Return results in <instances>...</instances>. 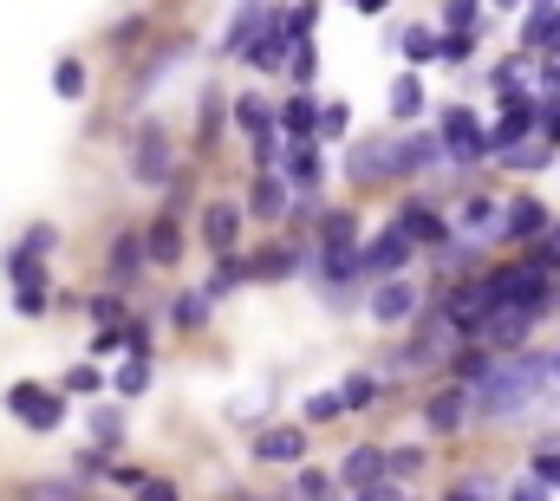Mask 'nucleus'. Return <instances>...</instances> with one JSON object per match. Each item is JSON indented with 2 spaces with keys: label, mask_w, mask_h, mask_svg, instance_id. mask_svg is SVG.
I'll use <instances>...</instances> for the list:
<instances>
[{
  "label": "nucleus",
  "mask_w": 560,
  "mask_h": 501,
  "mask_svg": "<svg viewBox=\"0 0 560 501\" xmlns=\"http://www.w3.org/2000/svg\"><path fill=\"white\" fill-rule=\"evenodd\" d=\"M92 450H112V456L125 450V410L118 404H98L92 410Z\"/></svg>",
  "instance_id": "obj_28"
},
{
  "label": "nucleus",
  "mask_w": 560,
  "mask_h": 501,
  "mask_svg": "<svg viewBox=\"0 0 560 501\" xmlns=\"http://www.w3.org/2000/svg\"><path fill=\"white\" fill-rule=\"evenodd\" d=\"M7 410H13L26 430H39V436H52V430L66 423V397H59L52 384H33V377H20V384L7 391Z\"/></svg>",
  "instance_id": "obj_4"
},
{
  "label": "nucleus",
  "mask_w": 560,
  "mask_h": 501,
  "mask_svg": "<svg viewBox=\"0 0 560 501\" xmlns=\"http://www.w3.org/2000/svg\"><path fill=\"white\" fill-rule=\"evenodd\" d=\"M98 391H105V372L98 365H72L66 372V397H98Z\"/></svg>",
  "instance_id": "obj_45"
},
{
  "label": "nucleus",
  "mask_w": 560,
  "mask_h": 501,
  "mask_svg": "<svg viewBox=\"0 0 560 501\" xmlns=\"http://www.w3.org/2000/svg\"><path fill=\"white\" fill-rule=\"evenodd\" d=\"M528 476H535L541 489H560V436L535 443V463H528Z\"/></svg>",
  "instance_id": "obj_37"
},
{
  "label": "nucleus",
  "mask_w": 560,
  "mask_h": 501,
  "mask_svg": "<svg viewBox=\"0 0 560 501\" xmlns=\"http://www.w3.org/2000/svg\"><path fill=\"white\" fill-rule=\"evenodd\" d=\"M280 176H287L293 189H319V156H313L306 143H287V163H280Z\"/></svg>",
  "instance_id": "obj_31"
},
{
  "label": "nucleus",
  "mask_w": 560,
  "mask_h": 501,
  "mask_svg": "<svg viewBox=\"0 0 560 501\" xmlns=\"http://www.w3.org/2000/svg\"><path fill=\"white\" fill-rule=\"evenodd\" d=\"M242 280H255V260H242V254H229V260H215V273H209V300H229Z\"/></svg>",
  "instance_id": "obj_32"
},
{
  "label": "nucleus",
  "mask_w": 560,
  "mask_h": 501,
  "mask_svg": "<svg viewBox=\"0 0 560 501\" xmlns=\"http://www.w3.org/2000/svg\"><path fill=\"white\" fill-rule=\"evenodd\" d=\"M293 267H300V254H293V248H275V254H255V273H261V280H268V273H293Z\"/></svg>",
  "instance_id": "obj_48"
},
{
  "label": "nucleus",
  "mask_w": 560,
  "mask_h": 501,
  "mask_svg": "<svg viewBox=\"0 0 560 501\" xmlns=\"http://www.w3.org/2000/svg\"><path fill=\"white\" fill-rule=\"evenodd\" d=\"M112 391H118V397H143V391H150V359H125V365L112 372Z\"/></svg>",
  "instance_id": "obj_38"
},
{
  "label": "nucleus",
  "mask_w": 560,
  "mask_h": 501,
  "mask_svg": "<svg viewBox=\"0 0 560 501\" xmlns=\"http://www.w3.org/2000/svg\"><path fill=\"white\" fill-rule=\"evenodd\" d=\"M85 92H92V79H85V59H59V66H52V98L79 105Z\"/></svg>",
  "instance_id": "obj_30"
},
{
  "label": "nucleus",
  "mask_w": 560,
  "mask_h": 501,
  "mask_svg": "<svg viewBox=\"0 0 560 501\" xmlns=\"http://www.w3.org/2000/svg\"><path fill=\"white\" fill-rule=\"evenodd\" d=\"M202 242L215 248V260L242 248V209L235 202H202Z\"/></svg>",
  "instance_id": "obj_16"
},
{
  "label": "nucleus",
  "mask_w": 560,
  "mask_h": 501,
  "mask_svg": "<svg viewBox=\"0 0 560 501\" xmlns=\"http://www.w3.org/2000/svg\"><path fill=\"white\" fill-rule=\"evenodd\" d=\"M346 176H352V183H378V176H392V137H385V143H359V150L346 156Z\"/></svg>",
  "instance_id": "obj_25"
},
{
  "label": "nucleus",
  "mask_w": 560,
  "mask_h": 501,
  "mask_svg": "<svg viewBox=\"0 0 560 501\" xmlns=\"http://www.w3.org/2000/svg\"><path fill=\"white\" fill-rule=\"evenodd\" d=\"M398 53L411 59V72H418V66H436V59H443V33H430V26H405V33H398Z\"/></svg>",
  "instance_id": "obj_27"
},
{
  "label": "nucleus",
  "mask_w": 560,
  "mask_h": 501,
  "mask_svg": "<svg viewBox=\"0 0 560 501\" xmlns=\"http://www.w3.org/2000/svg\"><path fill=\"white\" fill-rule=\"evenodd\" d=\"M443 501H489V496H482V489H450Z\"/></svg>",
  "instance_id": "obj_52"
},
{
  "label": "nucleus",
  "mask_w": 560,
  "mask_h": 501,
  "mask_svg": "<svg viewBox=\"0 0 560 501\" xmlns=\"http://www.w3.org/2000/svg\"><path fill=\"white\" fill-rule=\"evenodd\" d=\"M560 352H515V359H495L482 384H469V397H476V417H489V423H502V417H522L535 397H541V384L555 377Z\"/></svg>",
  "instance_id": "obj_1"
},
{
  "label": "nucleus",
  "mask_w": 560,
  "mask_h": 501,
  "mask_svg": "<svg viewBox=\"0 0 560 501\" xmlns=\"http://www.w3.org/2000/svg\"><path fill=\"white\" fill-rule=\"evenodd\" d=\"M131 176H138L143 189H163L170 176H176V137L163 125H150L138 137V150H131Z\"/></svg>",
  "instance_id": "obj_7"
},
{
  "label": "nucleus",
  "mask_w": 560,
  "mask_h": 501,
  "mask_svg": "<svg viewBox=\"0 0 560 501\" xmlns=\"http://www.w3.org/2000/svg\"><path fill=\"white\" fill-rule=\"evenodd\" d=\"M287 209H293V183H287V176H255V189H248V215H255V222H280V215H287Z\"/></svg>",
  "instance_id": "obj_19"
},
{
  "label": "nucleus",
  "mask_w": 560,
  "mask_h": 501,
  "mask_svg": "<svg viewBox=\"0 0 560 501\" xmlns=\"http://www.w3.org/2000/svg\"><path fill=\"white\" fill-rule=\"evenodd\" d=\"M548 163H555V143H548V137H535V143H522V150L502 156V170H515V176H535V170H548Z\"/></svg>",
  "instance_id": "obj_33"
},
{
  "label": "nucleus",
  "mask_w": 560,
  "mask_h": 501,
  "mask_svg": "<svg viewBox=\"0 0 560 501\" xmlns=\"http://www.w3.org/2000/svg\"><path fill=\"white\" fill-rule=\"evenodd\" d=\"M346 130H352V105L332 98V105L319 112V143H346Z\"/></svg>",
  "instance_id": "obj_41"
},
{
  "label": "nucleus",
  "mask_w": 560,
  "mask_h": 501,
  "mask_svg": "<svg viewBox=\"0 0 560 501\" xmlns=\"http://www.w3.org/2000/svg\"><path fill=\"white\" fill-rule=\"evenodd\" d=\"M7 280H13V313H20V319H39V313H46V293H52L46 260L20 254V242H13V248H7Z\"/></svg>",
  "instance_id": "obj_5"
},
{
  "label": "nucleus",
  "mask_w": 560,
  "mask_h": 501,
  "mask_svg": "<svg viewBox=\"0 0 560 501\" xmlns=\"http://www.w3.org/2000/svg\"><path fill=\"white\" fill-rule=\"evenodd\" d=\"M339 482H346V489H359V496H365V489H378V482H392V476H385V450H378V443H359V450H346V463H339Z\"/></svg>",
  "instance_id": "obj_17"
},
{
  "label": "nucleus",
  "mask_w": 560,
  "mask_h": 501,
  "mask_svg": "<svg viewBox=\"0 0 560 501\" xmlns=\"http://www.w3.org/2000/svg\"><path fill=\"white\" fill-rule=\"evenodd\" d=\"M378 391H385V377H378V372H352L346 384H339L346 410H372V404H378Z\"/></svg>",
  "instance_id": "obj_34"
},
{
  "label": "nucleus",
  "mask_w": 560,
  "mask_h": 501,
  "mask_svg": "<svg viewBox=\"0 0 560 501\" xmlns=\"http://www.w3.org/2000/svg\"><path fill=\"white\" fill-rule=\"evenodd\" d=\"M235 125H242V137H248V143H268V137H280V112L268 105V98L242 92V98H235Z\"/></svg>",
  "instance_id": "obj_20"
},
{
  "label": "nucleus",
  "mask_w": 560,
  "mask_h": 501,
  "mask_svg": "<svg viewBox=\"0 0 560 501\" xmlns=\"http://www.w3.org/2000/svg\"><path fill=\"white\" fill-rule=\"evenodd\" d=\"M268 26H275V7H242L229 20V33H222V53L229 59H255V46L268 39Z\"/></svg>",
  "instance_id": "obj_13"
},
{
  "label": "nucleus",
  "mask_w": 560,
  "mask_h": 501,
  "mask_svg": "<svg viewBox=\"0 0 560 501\" xmlns=\"http://www.w3.org/2000/svg\"><path fill=\"white\" fill-rule=\"evenodd\" d=\"M385 476H392V482L423 476V450H418V443H392V450H385Z\"/></svg>",
  "instance_id": "obj_35"
},
{
  "label": "nucleus",
  "mask_w": 560,
  "mask_h": 501,
  "mask_svg": "<svg viewBox=\"0 0 560 501\" xmlns=\"http://www.w3.org/2000/svg\"><path fill=\"white\" fill-rule=\"evenodd\" d=\"M319 112H326V105H313V92H293V98L280 105V137L313 150V143H319Z\"/></svg>",
  "instance_id": "obj_18"
},
{
  "label": "nucleus",
  "mask_w": 560,
  "mask_h": 501,
  "mask_svg": "<svg viewBox=\"0 0 560 501\" xmlns=\"http://www.w3.org/2000/svg\"><path fill=\"white\" fill-rule=\"evenodd\" d=\"M418 112H423V79H418V72H398V79H392V118H398V125H411Z\"/></svg>",
  "instance_id": "obj_29"
},
{
  "label": "nucleus",
  "mask_w": 560,
  "mask_h": 501,
  "mask_svg": "<svg viewBox=\"0 0 560 501\" xmlns=\"http://www.w3.org/2000/svg\"><path fill=\"white\" fill-rule=\"evenodd\" d=\"M26 496H33V501H92L85 489H79V482H33Z\"/></svg>",
  "instance_id": "obj_47"
},
{
  "label": "nucleus",
  "mask_w": 560,
  "mask_h": 501,
  "mask_svg": "<svg viewBox=\"0 0 560 501\" xmlns=\"http://www.w3.org/2000/svg\"><path fill=\"white\" fill-rule=\"evenodd\" d=\"M300 417H306V423H332V417H346V397H339V384H332V391H313V397L300 404Z\"/></svg>",
  "instance_id": "obj_39"
},
{
  "label": "nucleus",
  "mask_w": 560,
  "mask_h": 501,
  "mask_svg": "<svg viewBox=\"0 0 560 501\" xmlns=\"http://www.w3.org/2000/svg\"><path fill=\"white\" fill-rule=\"evenodd\" d=\"M443 26H450V39H476L482 7H476V0H450V7H443Z\"/></svg>",
  "instance_id": "obj_36"
},
{
  "label": "nucleus",
  "mask_w": 560,
  "mask_h": 501,
  "mask_svg": "<svg viewBox=\"0 0 560 501\" xmlns=\"http://www.w3.org/2000/svg\"><path fill=\"white\" fill-rule=\"evenodd\" d=\"M209 306H215V300H209V287H189V293H170V326H176V333H196V326L209 319Z\"/></svg>",
  "instance_id": "obj_26"
},
{
  "label": "nucleus",
  "mask_w": 560,
  "mask_h": 501,
  "mask_svg": "<svg viewBox=\"0 0 560 501\" xmlns=\"http://www.w3.org/2000/svg\"><path fill=\"white\" fill-rule=\"evenodd\" d=\"M502 215H509V209H495L489 196H463V209H456V235H463V242H476V235L502 229Z\"/></svg>",
  "instance_id": "obj_23"
},
{
  "label": "nucleus",
  "mask_w": 560,
  "mask_h": 501,
  "mask_svg": "<svg viewBox=\"0 0 560 501\" xmlns=\"http://www.w3.org/2000/svg\"><path fill=\"white\" fill-rule=\"evenodd\" d=\"M469 417H476V397H469V384H443L436 397H423V423H430L436 436H456Z\"/></svg>",
  "instance_id": "obj_10"
},
{
  "label": "nucleus",
  "mask_w": 560,
  "mask_h": 501,
  "mask_svg": "<svg viewBox=\"0 0 560 501\" xmlns=\"http://www.w3.org/2000/svg\"><path fill=\"white\" fill-rule=\"evenodd\" d=\"M392 222H398L418 248H430V254H450V248H456V222H450V215H436L430 202H398V215H392Z\"/></svg>",
  "instance_id": "obj_8"
},
{
  "label": "nucleus",
  "mask_w": 560,
  "mask_h": 501,
  "mask_svg": "<svg viewBox=\"0 0 560 501\" xmlns=\"http://www.w3.org/2000/svg\"><path fill=\"white\" fill-rule=\"evenodd\" d=\"M300 46H306V39H293V33L280 26V13H275V26H268V39L255 46V59H248V66H255V72H280V66H293V53H300Z\"/></svg>",
  "instance_id": "obj_22"
},
{
  "label": "nucleus",
  "mask_w": 560,
  "mask_h": 501,
  "mask_svg": "<svg viewBox=\"0 0 560 501\" xmlns=\"http://www.w3.org/2000/svg\"><path fill=\"white\" fill-rule=\"evenodd\" d=\"M509 501H548V489H541L535 476H522V482H515V496H509Z\"/></svg>",
  "instance_id": "obj_50"
},
{
  "label": "nucleus",
  "mask_w": 560,
  "mask_h": 501,
  "mask_svg": "<svg viewBox=\"0 0 560 501\" xmlns=\"http://www.w3.org/2000/svg\"><path fill=\"white\" fill-rule=\"evenodd\" d=\"M555 372H560V365H555Z\"/></svg>",
  "instance_id": "obj_53"
},
{
  "label": "nucleus",
  "mask_w": 560,
  "mask_h": 501,
  "mask_svg": "<svg viewBox=\"0 0 560 501\" xmlns=\"http://www.w3.org/2000/svg\"><path fill=\"white\" fill-rule=\"evenodd\" d=\"M443 163V137L436 130H405V137H392V176H423V170H436Z\"/></svg>",
  "instance_id": "obj_11"
},
{
  "label": "nucleus",
  "mask_w": 560,
  "mask_h": 501,
  "mask_svg": "<svg viewBox=\"0 0 560 501\" xmlns=\"http://www.w3.org/2000/svg\"><path fill=\"white\" fill-rule=\"evenodd\" d=\"M339 489V476H326V469H300L293 476V501H332Z\"/></svg>",
  "instance_id": "obj_40"
},
{
  "label": "nucleus",
  "mask_w": 560,
  "mask_h": 501,
  "mask_svg": "<svg viewBox=\"0 0 560 501\" xmlns=\"http://www.w3.org/2000/svg\"><path fill=\"white\" fill-rule=\"evenodd\" d=\"M138 501H183V489H176V482H163V476H150V482L138 489Z\"/></svg>",
  "instance_id": "obj_49"
},
{
  "label": "nucleus",
  "mask_w": 560,
  "mask_h": 501,
  "mask_svg": "<svg viewBox=\"0 0 560 501\" xmlns=\"http://www.w3.org/2000/svg\"><path fill=\"white\" fill-rule=\"evenodd\" d=\"M287 79H293V92H306L313 79H319V53H313V39L293 53V66H287Z\"/></svg>",
  "instance_id": "obj_43"
},
{
  "label": "nucleus",
  "mask_w": 560,
  "mask_h": 501,
  "mask_svg": "<svg viewBox=\"0 0 560 501\" xmlns=\"http://www.w3.org/2000/svg\"><path fill=\"white\" fill-rule=\"evenodd\" d=\"M411 254H418V242H411V235H405V229L392 222L385 235H372V242H365V254H359V267H365V273H372V280L385 287V280H405Z\"/></svg>",
  "instance_id": "obj_6"
},
{
  "label": "nucleus",
  "mask_w": 560,
  "mask_h": 501,
  "mask_svg": "<svg viewBox=\"0 0 560 501\" xmlns=\"http://www.w3.org/2000/svg\"><path fill=\"white\" fill-rule=\"evenodd\" d=\"M436 137H443V156L450 163H482L489 156V125L469 105H443L436 112Z\"/></svg>",
  "instance_id": "obj_3"
},
{
  "label": "nucleus",
  "mask_w": 560,
  "mask_h": 501,
  "mask_svg": "<svg viewBox=\"0 0 560 501\" xmlns=\"http://www.w3.org/2000/svg\"><path fill=\"white\" fill-rule=\"evenodd\" d=\"M105 267H112L118 280H138L143 267H150V242H143L138 229H125V235H118V242L105 248Z\"/></svg>",
  "instance_id": "obj_21"
},
{
  "label": "nucleus",
  "mask_w": 560,
  "mask_h": 501,
  "mask_svg": "<svg viewBox=\"0 0 560 501\" xmlns=\"http://www.w3.org/2000/svg\"><path fill=\"white\" fill-rule=\"evenodd\" d=\"M143 242H150V267H176L183 260V222L176 215H156Z\"/></svg>",
  "instance_id": "obj_24"
},
{
  "label": "nucleus",
  "mask_w": 560,
  "mask_h": 501,
  "mask_svg": "<svg viewBox=\"0 0 560 501\" xmlns=\"http://www.w3.org/2000/svg\"><path fill=\"white\" fill-rule=\"evenodd\" d=\"M118 352L131 359V326H105V333L92 339V359H118Z\"/></svg>",
  "instance_id": "obj_44"
},
{
  "label": "nucleus",
  "mask_w": 560,
  "mask_h": 501,
  "mask_svg": "<svg viewBox=\"0 0 560 501\" xmlns=\"http://www.w3.org/2000/svg\"><path fill=\"white\" fill-rule=\"evenodd\" d=\"M489 287H495V300L502 306H515V313H528V319H541V313H555L560 300V280L541 267V260H502L495 273H489Z\"/></svg>",
  "instance_id": "obj_2"
},
{
  "label": "nucleus",
  "mask_w": 560,
  "mask_h": 501,
  "mask_svg": "<svg viewBox=\"0 0 560 501\" xmlns=\"http://www.w3.org/2000/svg\"><path fill=\"white\" fill-rule=\"evenodd\" d=\"M502 235H509V242H541V235H555L548 202H541V196H515L509 215H502Z\"/></svg>",
  "instance_id": "obj_15"
},
{
  "label": "nucleus",
  "mask_w": 560,
  "mask_h": 501,
  "mask_svg": "<svg viewBox=\"0 0 560 501\" xmlns=\"http://www.w3.org/2000/svg\"><path fill=\"white\" fill-rule=\"evenodd\" d=\"M280 26H287L293 39H313V26H319V7H287V13H280Z\"/></svg>",
  "instance_id": "obj_46"
},
{
  "label": "nucleus",
  "mask_w": 560,
  "mask_h": 501,
  "mask_svg": "<svg viewBox=\"0 0 560 501\" xmlns=\"http://www.w3.org/2000/svg\"><path fill=\"white\" fill-rule=\"evenodd\" d=\"M52 248H59V229H52V222H33V229L20 235V254H33V260H46Z\"/></svg>",
  "instance_id": "obj_42"
},
{
  "label": "nucleus",
  "mask_w": 560,
  "mask_h": 501,
  "mask_svg": "<svg viewBox=\"0 0 560 501\" xmlns=\"http://www.w3.org/2000/svg\"><path fill=\"white\" fill-rule=\"evenodd\" d=\"M365 313L378 319V326H405L411 313H423V293L411 280H385V287H372V300H365Z\"/></svg>",
  "instance_id": "obj_12"
},
{
  "label": "nucleus",
  "mask_w": 560,
  "mask_h": 501,
  "mask_svg": "<svg viewBox=\"0 0 560 501\" xmlns=\"http://www.w3.org/2000/svg\"><path fill=\"white\" fill-rule=\"evenodd\" d=\"M522 53H535L541 66H560V7L555 0H541V7L522 13Z\"/></svg>",
  "instance_id": "obj_9"
},
{
  "label": "nucleus",
  "mask_w": 560,
  "mask_h": 501,
  "mask_svg": "<svg viewBox=\"0 0 560 501\" xmlns=\"http://www.w3.org/2000/svg\"><path fill=\"white\" fill-rule=\"evenodd\" d=\"M255 463H287V469H300V463H306V423H268V430L255 436Z\"/></svg>",
  "instance_id": "obj_14"
},
{
  "label": "nucleus",
  "mask_w": 560,
  "mask_h": 501,
  "mask_svg": "<svg viewBox=\"0 0 560 501\" xmlns=\"http://www.w3.org/2000/svg\"><path fill=\"white\" fill-rule=\"evenodd\" d=\"M469 53H476V39H450L443 33V59H469Z\"/></svg>",
  "instance_id": "obj_51"
}]
</instances>
